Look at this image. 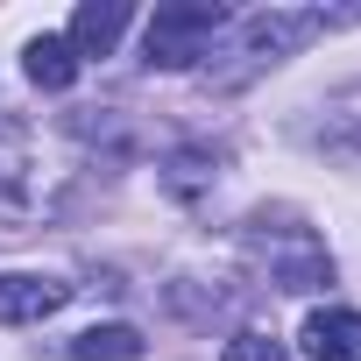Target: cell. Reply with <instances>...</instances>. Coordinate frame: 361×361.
Here are the masks:
<instances>
[{"instance_id":"cell-1","label":"cell","mask_w":361,"mask_h":361,"mask_svg":"<svg viewBox=\"0 0 361 361\" xmlns=\"http://www.w3.org/2000/svg\"><path fill=\"white\" fill-rule=\"evenodd\" d=\"M241 248L269 269L276 290H319V283H333L326 241H319L312 227H298V220H276V227H269V213H255V220L241 227Z\"/></svg>"},{"instance_id":"cell-2","label":"cell","mask_w":361,"mask_h":361,"mask_svg":"<svg viewBox=\"0 0 361 361\" xmlns=\"http://www.w3.org/2000/svg\"><path fill=\"white\" fill-rule=\"evenodd\" d=\"M220 29H227V15L213 0H170V8H156L149 29H142V64L149 71H185V64L206 57V43Z\"/></svg>"},{"instance_id":"cell-3","label":"cell","mask_w":361,"mask_h":361,"mask_svg":"<svg viewBox=\"0 0 361 361\" xmlns=\"http://www.w3.org/2000/svg\"><path fill=\"white\" fill-rule=\"evenodd\" d=\"M43 213H50V177H43L29 135L8 128L0 135V227H36Z\"/></svg>"},{"instance_id":"cell-4","label":"cell","mask_w":361,"mask_h":361,"mask_svg":"<svg viewBox=\"0 0 361 361\" xmlns=\"http://www.w3.org/2000/svg\"><path fill=\"white\" fill-rule=\"evenodd\" d=\"M319 29H326V15H319V8H269V15L241 22V57H248V71L283 64V57H298Z\"/></svg>"},{"instance_id":"cell-5","label":"cell","mask_w":361,"mask_h":361,"mask_svg":"<svg viewBox=\"0 0 361 361\" xmlns=\"http://www.w3.org/2000/svg\"><path fill=\"white\" fill-rule=\"evenodd\" d=\"M64 305H71L64 276H36V269H8L0 276V326H43Z\"/></svg>"},{"instance_id":"cell-6","label":"cell","mask_w":361,"mask_h":361,"mask_svg":"<svg viewBox=\"0 0 361 361\" xmlns=\"http://www.w3.org/2000/svg\"><path fill=\"white\" fill-rule=\"evenodd\" d=\"M298 347H305V361H361V312H347V305L312 312L298 326Z\"/></svg>"},{"instance_id":"cell-7","label":"cell","mask_w":361,"mask_h":361,"mask_svg":"<svg viewBox=\"0 0 361 361\" xmlns=\"http://www.w3.org/2000/svg\"><path fill=\"white\" fill-rule=\"evenodd\" d=\"M213 185H220V156H213V149L185 142V149H170V156H163V192H170L177 206H199Z\"/></svg>"},{"instance_id":"cell-8","label":"cell","mask_w":361,"mask_h":361,"mask_svg":"<svg viewBox=\"0 0 361 361\" xmlns=\"http://www.w3.org/2000/svg\"><path fill=\"white\" fill-rule=\"evenodd\" d=\"M121 29H128V0H85V8L71 15V50H78V64L85 57H114V43H121Z\"/></svg>"},{"instance_id":"cell-9","label":"cell","mask_w":361,"mask_h":361,"mask_svg":"<svg viewBox=\"0 0 361 361\" xmlns=\"http://www.w3.org/2000/svg\"><path fill=\"white\" fill-rule=\"evenodd\" d=\"M22 71H29V85H43V92H64V85L78 78V50H71L64 36H29V50H22Z\"/></svg>"},{"instance_id":"cell-10","label":"cell","mask_w":361,"mask_h":361,"mask_svg":"<svg viewBox=\"0 0 361 361\" xmlns=\"http://www.w3.org/2000/svg\"><path fill=\"white\" fill-rule=\"evenodd\" d=\"M71 361H142V333L135 326H85L78 340H71Z\"/></svg>"},{"instance_id":"cell-11","label":"cell","mask_w":361,"mask_h":361,"mask_svg":"<svg viewBox=\"0 0 361 361\" xmlns=\"http://www.w3.org/2000/svg\"><path fill=\"white\" fill-rule=\"evenodd\" d=\"M220 361H290V354H283V340H276V333H234Z\"/></svg>"}]
</instances>
